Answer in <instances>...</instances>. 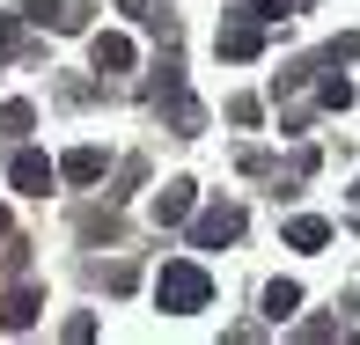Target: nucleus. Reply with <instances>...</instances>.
<instances>
[{"label": "nucleus", "instance_id": "1", "mask_svg": "<svg viewBox=\"0 0 360 345\" xmlns=\"http://www.w3.org/2000/svg\"><path fill=\"white\" fill-rule=\"evenodd\" d=\"M155 301L169 308V316H199V308L214 301V279H206V265L176 257V265H162V279H155Z\"/></svg>", "mask_w": 360, "mask_h": 345}, {"label": "nucleus", "instance_id": "2", "mask_svg": "<svg viewBox=\"0 0 360 345\" xmlns=\"http://www.w3.org/2000/svg\"><path fill=\"white\" fill-rule=\"evenodd\" d=\"M243 235V206H206L199 221H191V242L199 250H221V242H236Z\"/></svg>", "mask_w": 360, "mask_h": 345}, {"label": "nucleus", "instance_id": "3", "mask_svg": "<svg viewBox=\"0 0 360 345\" xmlns=\"http://www.w3.org/2000/svg\"><path fill=\"white\" fill-rule=\"evenodd\" d=\"M214 52H221V59H257V52H265V22H250V15L228 22L221 37H214Z\"/></svg>", "mask_w": 360, "mask_h": 345}, {"label": "nucleus", "instance_id": "4", "mask_svg": "<svg viewBox=\"0 0 360 345\" xmlns=\"http://www.w3.org/2000/svg\"><path fill=\"white\" fill-rule=\"evenodd\" d=\"M89 59H96V74H125V67H133V37H118V30H103V37L89 44Z\"/></svg>", "mask_w": 360, "mask_h": 345}, {"label": "nucleus", "instance_id": "5", "mask_svg": "<svg viewBox=\"0 0 360 345\" xmlns=\"http://www.w3.org/2000/svg\"><path fill=\"white\" fill-rule=\"evenodd\" d=\"M8 176H15V191H52V176H59V169H52L44 155H15V162H8Z\"/></svg>", "mask_w": 360, "mask_h": 345}, {"label": "nucleus", "instance_id": "6", "mask_svg": "<svg viewBox=\"0 0 360 345\" xmlns=\"http://www.w3.org/2000/svg\"><path fill=\"white\" fill-rule=\"evenodd\" d=\"M331 242V221H316V213H294L287 221V250H323Z\"/></svg>", "mask_w": 360, "mask_h": 345}, {"label": "nucleus", "instance_id": "7", "mask_svg": "<svg viewBox=\"0 0 360 345\" xmlns=\"http://www.w3.org/2000/svg\"><path fill=\"white\" fill-rule=\"evenodd\" d=\"M22 8H30V22H52V30H81V22H89L74 0H22Z\"/></svg>", "mask_w": 360, "mask_h": 345}, {"label": "nucleus", "instance_id": "8", "mask_svg": "<svg viewBox=\"0 0 360 345\" xmlns=\"http://www.w3.org/2000/svg\"><path fill=\"white\" fill-rule=\"evenodd\" d=\"M191 206H199V191H191V184H162V191H155V221H162V228L184 221Z\"/></svg>", "mask_w": 360, "mask_h": 345}, {"label": "nucleus", "instance_id": "9", "mask_svg": "<svg viewBox=\"0 0 360 345\" xmlns=\"http://www.w3.org/2000/svg\"><path fill=\"white\" fill-rule=\"evenodd\" d=\"M59 176H67V184H96V176H103V147H74V155L59 162Z\"/></svg>", "mask_w": 360, "mask_h": 345}, {"label": "nucleus", "instance_id": "10", "mask_svg": "<svg viewBox=\"0 0 360 345\" xmlns=\"http://www.w3.org/2000/svg\"><path fill=\"white\" fill-rule=\"evenodd\" d=\"M294 308H302V287H294V279H272L265 287V316L280 323V316H294Z\"/></svg>", "mask_w": 360, "mask_h": 345}, {"label": "nucleus", "instance_id": "11", "mask_svg": "<svg viewBox=\"0 0 360 345\" xmlns=\"http://www.w3.org/2000/svg\"><path fill=\"white\" fill-rule=\"evenodd\" d=\"M30 125H37V110H30V103H8V110H0V140H22Z\"/></svg>", "mask_w": 360, "mask_h": 345}, {"label": "nucleus", "instance_id": "12", "mask_svg": "<svg viewBox=\"0 0 360 345\" xmlns=\"http://www.w3.org/2000/svg\"><path fill=\"white\" fill-rule=\"evenodd\" d=\"M236 15H250V22H287V15H294V0H243Z\"/></svg>", "mask_w": 360, "mask_h": 345}, {"label": "nucleus", "instance_id": "13", "mask_svg": "<svg viewBox=\"0 0 360 345\" xmlns=\"http://www.w3.org/2000/svg\"><path fill=\"white\" fill-rule=\"evenodd\" d=\"M0 52H22V22L15 15H0Z\"/></svg>", "mask_w": 360, "mask_h": 345}, {"label": "nucleus", "instance_id": "14", "mask_svg": "<svg viewBox=\"0 0 360 345\" xmlns=\"http://www.w3.org/2000/svg\"><path fill=\"white\" fill-rule=\"evenodd\" d=\"M0 235H8V213H0Z\"/></svg>", "mask_w": 360, "mask_h": 345}, {"label": "nucleus", "instance_id": "15", "mask_svg": "<svg viewBox=\"0 0 360 345\" xmlns=\"http://www.w3.org/2000/svg\"><path fill=\"white\" fill-rule=\"evenodd\" d=\"M353 199H360V191H353Z\"/></svg>", "mask_w": 360, "mask_h": 345}]
</instances>
